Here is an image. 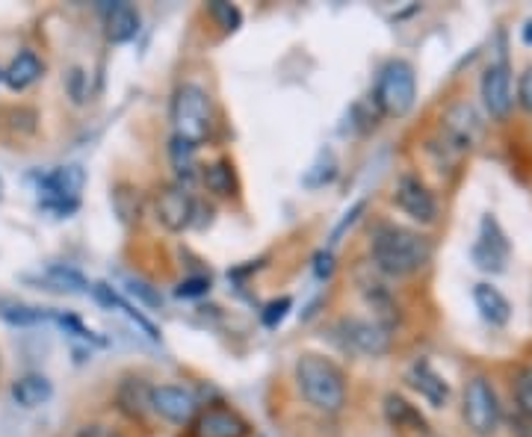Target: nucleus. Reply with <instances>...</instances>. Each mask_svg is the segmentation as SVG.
I'll list each match as a JSON object with an SVG mask.
<instances>
[{
	"label": "nucleus",
	"mask_w": 532,
	"mask_h": 437,
	"mask_svg": "<svg viewBox=\"0 0 532 437\" xmlns=\"http://www.w3.org/2000/svg\"><path fill=\"white\" fill-rule=\"evenodd\" d=\"M86 184V172L80 166H60L54 172H48L39 181L42 192V207L54 216H68L77 210L80 204V192Z\"/></svg>",
	"instance_id": "423d86ee"
},
{
	"label": "nucleus",
	"mask_w": 532,
	"mask_h": 437,
	"mask_svg": "<svg viewBox=\"0 0 532 437\" xmlns=\"http://www.w3.org/2000/svg\"><path fill=\"white\" fill-rule=\"evenodd\" d=\"M74 437H122L119 432L107 429V426H83Z\"/></svg>",
	"instance_id": "e433bc0d"
},
{
	"label": "nucleus",
	"mask_w": 532,
	"mask_h": 437,
	"mask_svg": "<svg viewBox=\"0 0 532 437\" xmlns=\"http://www.w3.org/2000/svg\"><path fill=\"white\" fill-rule=\"evenodd\" d=\"M518 104L532 113V65H527L518 77Z\"/></svg>",
	"instance_id": "72a5a7b5"
},
{
	"label": "nucleus",
	"mask_w": 532,
	"mask_h": 437,
	"mask_svg": "<svg viewBox=\"0 0 532 437\" xmlns=\"http://www.w3.org/2000/svg\"><path fill=\"white\" fill-rule=\"evenodd\" d=\"M39 281L48 290H57V293H86L89 290V281L71 266H48Z\"/></svg>",
	"instance_id": "4be33fe9"
},
{
	"label": "nucleus",
	"mask_w": 532,
	"mask_h": 437,
	"mask_svg": "<svg viewBox=\"0 0 532 437\" xmlns=\"http://www.w3.org/2000/svg\"><path fill=\"white\" fill-rule=\"evenodd\" d=\"M204 184L207 189L213 192V195H234V172H231V163H225V160H219V163H213V166H207L204 169Z\"/></svg>",
	"instance_id": "b1692460"
},
{
	"label": "nucleus",
	"mask_w": 532,
	"mask_h": 437,
	"mask_svg": "<svg viewBox=\"0 0 532 437\" xmlns=\"http://www.w3.org/2000/svg\"><path fill=\"white\" fill-rule=\"evenodd\" d=\"M521 42H524V45H532V18L521 27Z\"/></svg>",
	"instance_id": "4c0bfd02"
},
{
	"label": "nucleus",
	"mask_w": 532,
	"mask_h": 437,
	"mask_svg": "<svg viewBox=\"0 0 532 437\" xmlns=\"http://www.w3.org/2000/svg\"><path fill=\"white\" fill-rule=\"evenodd\" d=\"M54 319L66 328V331H74V337H80V340H89V343H98V346H104V340L92 331V328H86L77 316H63V313H54Z\"/></svg>",
	"instance_id": "7c9ffc66"
},
{
	"label": "nucleus",
	"mask_w": 532,
	"mask_h": 437,
	"mask_svg": "<svg viewBox=\"0 0 532 437\" xmlns=\"http://www.w3.org/2000/svg\"><path fill=\"white\" fill-rule=\"evenodd\" d=\"M172 127L178 139L199 148L213 130V101L199 83H181L172 95Z\"/></svg>",
	"instance_id": "7ed1b4c3"
},
{
	"label": "nucleus",
	"mask_w": 532,
	"mask_h": 437,
	"mask_svg": "<svg viewBox=\"0 0 532 437\" xmlns=\"http://www.w3.org/2000/svg\"><path fill=\"white\" fill-rule=\"evenodd\" d=\"M104 24H107V39L113 45H125L139 33V12L131 3H110L104 9Z\"/></svg>",
	"instance_id": "f3484780"
},
{
	"label": "nucleus",
	"mask_w": 532,
	"mask_h": 437,
	"mask_svg": "<svg viewBox=\"0 0 532 437\" xmlns=\"http://www.w3.org/2000/svg\"><path fill=\"white\" fill-rule=\"evenodd\" d=\"M169 160H172V169H175L181 178H190V175L196 172V145H190L187 139L172 136V145H169Z\"/></svg>",
	"instance_id": "393cba45"
},
{
	"label": "nucleus",
	"mask_w": 532,
	"mask_h": 437,
	"mask_svg": "<svg viewBox=\"0 0 532 437\" xmlns=\"http://www.w3.org/2000/svg\"><path fill=\"white\" fill-rule=\"evenodd\" d=\"M467 429L476 437L497 435L503 423V405L497 399L494 384L485 375H473L465 384V405H462Z\"/></svg>",
	"instance_id": "39448f33"
},
{
	"label": "nucleus",
	"mask_w": 532,
	"mask_h": 437,
	"mask_svg": "<svg viewBox=\"0 0 532 437\" xmlns=\"http://www.w3.org/2000/svg\"><path fill=\"white\" fill-rule=\"evenodd\" d=\"M210 290V278H204V275H196V278H184L181 284H178V296L181 299H199Z\"/></svg>",
	"instance_id": "473e14b6"
},
{
	"label": "nucleus",
	"mask_w": 532,
	"mask_h": 437,
	"mask_svg": "<svg viewBox=\"0 0 532 437\" xmlns=\"http://www.w3.org/2000/svg\"><path fill=\"white\" fill-rule=\"evenodd\" d=\"M128 293L136 296L139 302H145L148 308H160V305H163V296H160L148 281H142V278H131V281H128Z\"/></svg>",
	"instance_id": "c756f323"
},
{
	"label": "nucleus",
	"mask_w": 532,
	"mask_h": 437,
	"mask_svg": "<svg viewBox=\"0 0 532 437\" xmlns=\"http://www.w3.org/2000/svg\"><path fill=\"white\" fill-rule=\"evenodd\" d=\"M370 257L382 275L408 278L432 260V243L420 231L402 228L394 222H382L373 228Z\"/></svg>",
	"instance_id": "f257e3e1"
},
{
	"label": "nucleus",
	"mask_w": 532,
	"mask_h": 437,
	"mask_svg": "<svg viewBox=\"0 0 532 437\" xmlns=\"http://www.w3.org/2000/svg\"><path fill=\"white\" fill-rule=\"evenodd\" d=\"M473 305L479 316L491 325V328H503L512 319V305L509 299L494 287V284H476L473 287Z\"/></svg>",
	"instance_id": "2eb2a0df"
},
{
	"label": "nucleus",
	"mask_w": 532,
	"mask_h": 437,
	"mask_svg": "<svg viewBox=\"0 0 532 437\" xmlns=\"http://www.w3.org/2000/svg\"><path fill=\"white\" fill-rule=\"evenodd\" d=\"M376 107L388 116H408L414 101H417V74L414 65L405 60H391L382 65L379 80H376Z\"/></svg>",
	"instance_id": "20e7f679"
},
{
	"label": "nucleus",
	"mask_w": 532,
	"mask_h": 437,
	"mask_svg": "<svg viewBox=\"0 0 532 437\" xmlns=\"http://www.w3.org/2000/svg\"><path fill=\"white\" fill-rule=\"evenodd\" d=\"M0 198H3V178H0Z\"/></svg>",
	"instance_id": "58836bf2"
},
{
	"label": "nucleus",
	"mask_w": 532,
	"mask_h": 437,
	"mask_svg": "<svg viewBox=\"0 0 532 437\" xmlns=\"http://www.w3.org/2000/svg\"><path fill=\"white\" fill-rule=\"evenodd\" d=\"M397 207L417 225H432L438 219V201L432 189L426 187L417 175H402L397 181Z\"/></svg>",
	"instance_id": "f8f14e48"
},
{
	"label": "nucleus",
	"mask_w": 532,
	"mask_h": 437,
	"mask_svg": "<svg viewBox=\"0 0 532 437\" xmlns=\"http://www.w3.org/2000/svg\"><path fill=\"white\" fill-rule=\"evenodd\" d=\"M293 373H296V387L302 399L311 408L323 414H337L346 405V375L332 358L317 355V352H302Z\"/></svg>",
	"instance_id": "f03ea898"
},
{
	"label": "nucleus",
	"mask_w": 532,
	"mask_h": 437,
	"mask_svg": "<svg viewBox=\"0 0 532 437\" xmlns=\"http://www.w3.org/2000/svg\"><path fill=\"white\" fill-rule=\"evenodd\" d=\"M196 210H199L196 198L187 192V187H181V184H166V187H160L157 198H154L157 222H160L166 231H172V234L187 231V228L196 222Z\"/></svg>",
	"instance_id": "1a4fd4ad"
},
{
	"label": "nucleus",
	"mask_w": 532,
	"mask_h": 437,
	"mask_svg": "<svg viewBox=\"0 0 532 437\" xmlns=\"http://www.w3.org/2000/svg\"><path fill=\"white\" fill-rule=\"evenodd\" d=\"M252 426L231 408H201L193 420V437H249Z\"/></svg>",
	"instance_id": "ddd939ff"
},
{
	"label": "nucleus",
	"mask_w": 532,
	"mask_h": 437,
	"mask_svg": "<svg viewBox=\"0 0 532 437\" xmlns=\"http://www.w3.org/2000/svg\"><path fill=\"white\" fill-rule=\"evenodd\" d=\"M293 308V299H275V302H269L264 308V313H261V319H264L266 328H278L281 322H284V316H287V311Z\"/></svg>",
	"instance_id": "2f4dec72"
},
{
	"label": "nucleus",
	"mask_w": 532,
	"mask_h": 437,
	"mask_svg": "<svg viewBox=\"0 0 532 437\" xmlns=\"http://www.w3.org/2000/svg\"><path fill=\"white\" fill-rule=\"evenodd\" d=\"M470 257L476 263V269L488 272V275H500L506 272V260H509V237L506 231L500 228V222L488 213L482 216V225H479V237L470 249Z\"/></svg>",
	"instance_id": "6e6552de"
},
{
	"label": "nucleus",
	"mask_w": 532,
	"mask_h": 437,
	"mask_svg": "<svg viewBox=\"0 0 532 437\" xmlns=\"http://www.w3.org/2000/svg\"><path fill=\"white\" fill-rule=\"evenodd\" d=\"M408 384L432 405V408H447L450 402V384L438 373L429 361H414L408 370Z\"/></svg>",
	"instance_id": "4468645a"
},
{
	"label": "nucleus",
	"mask_w": 532,
	"mask_h": 437,
	"mask_svg": "<svg viewBox=\"0 0 532 437\" xmlns=\"http://www.w3.org/2000/svg\"><path fill=\"white\" fill-rule=\"evenodd\" d=\"M515 393H518V405H521V411H524V414L532 420V375L530 373H524L521 378H518Z\"/></svg>",
	"instance_id": "f704fd0d"
},
{
	"label": "nucleus",
	"mask_w": 532,
	"mask_h": 437,
	"mask_svg": "<svg viewBox=\"0 0 532 437\" xmlns=\"http://www.w3.org/2000/svg\"><path fill=\"white\" fill-rule=\"evenodd\" d=\"M314 275L320 278V281H329L334 275V254L332 249H323L317 251V257H314Z\"/></svg>",
	"instance_id": "c9c22d12"
},
{
	"label": "nucleus",
	"mask_w": 532,
	"mask_h": 437,
	"mask_svg": "<svg viewBox=\"0 0 532 437\" xmlns=\"http://www.w3.org/2000/svg\"><path fill=\"white\" fill-rule=\"evenodd\" d=\"M385 417H388V423H391L394 429L426 435V420H423V414H420L408 399H402L399 393H388V396H385Z\"/></svg>",
	"instance_id": "412c9836"
},
{
	"label": "nucleus",
	"mask_w": 532,
	"mask_h": 437,
	"mask_svg": "<svg viewBox=\"0 0 532 437\" xmlns=\"http://www.w3.org/2000/svg\"><path fill=\"white\" fill-rule=\"evenodd\" d=\"M334 178H337V160H334L332 151H323L320 154V160L308 169V175L302 178V184L308 189H320L326 187V184H332Z\"/></svg>",
	"instance_id": "a878e982"
},
{
	"label": "nucleus",
	"mask_w": 532,
	"mask_h": 437,
	"mask_svg": "<svg viewBox=\"0 0 532 437\" xmlns=\"http://www.w3.org/2000/svg\"><path fill=\"white\" fill-rule=\"evenodd\" d=\"M151 411L160 414L172 426H193L199 414V402L181 384H160L151 390Z\"/></svg>",
	"instance_id": "9b49d317"
},
{
	"label": "nucleus",
	"mask_w": 532,
	"mask_h": 437,
	"mask_svg": "<svg viewBox=\"0 0 532 437\" xmlns=\"http://www.w3.org/2000/svg\"><path fill=\"white\" fill-rule=\"evenodd\" d=\"M89 290H92V296H95V299H98V302H101L104 308H116V311L125 313V316L131 319L133 325H136V328H139V331H142V334H145L148 340H154V343L160 340V331L154 328V322H151V319H145V316L136 311V308H133L128 299H122V296H119V293H116L113 287H107V284H92Z\"/></svg>",
	"instance_id": "6ab92c4d"
},
{
	"label": "nucleus",
	"mask_w": 532,
	"mask_h": 437,
	"mask_svg": "<svg viewBox=\"0 0 532 437\" xmlns=\"http://www.w3.org/2000/svg\"><path fill=\"white\" fill-rule=\"evenodd\" d=\"M210 15L222 24V30H225V33H234V30L243 24L240 9H237V6H231V3H222V0L210 3Z\"/></svg>",
	"instance_id": "cd10ccee"
},
{
	"label": "nucleus",
	"mask_w": 532,
	"mask_h": 437,
	"mask_svg": "<svg viewBox=\"0 0 532 437\" xmlns=\"http://www.w3.org/2000/svg\"><path fill=\"white\" fill-rule=\"evenodd\" d=\"M151 384L145 378H125L116 390V405L122 414H128L131 420H145V414L151 411Z\"/></svg>",
	"instance_id": "dca6fc26"
},
{
	"label": "nucleus",
	"mask_w": 532,
	"mask_h": 437,
	"mask_svg": "<svg viewBox=\"0 0 532 437\" xmlns=\"http://www.w3.org/2000/svg\"><path fill=\"white\" fill-rule=\"evenodd\" d=\"M51 396H54V384H51L48 375L42 373L21 375V378L12 384V399H15V405H21V408H39V405H45Z\"/></svg>",
	"instance_id": "aec40b11"
},
{
	"label": "nucleus",
	"mask_w": 532,
	"mask_h": 437,
	"mask_svg": "<svg viewBox=\"0 0 532 437\" xmlns=\"http://www.w3.org/2000/svg\"><path fill=\"white\" fill-rule=\"evenodd\" d=\"M0 316L9 322V325H39L48 319V313L39 311V308H27V305H3Z\"/></svg>",
	"instance_id": "bb28decb"
},
{
	"label": "nucleus",
	"mask_w": 532,
	"mask_h": 437,
	"mask_svg": "<svg viewBox=\"0 0 532 437\" xmlns=\"http://www.w3.org/2000/svg\"><path fill=\"white\" fill-rule=\"evenodd\" d=\"M337 334L346 349L367 355V358H382L391 352V328L379 325L376 319H358L346 316L337 322Z\"/></svg>",
	"instance_id": "0eeeda50"
},
{
	"label": "nucleus",
	"mask_w": 532,
	"mask_h": 437,
	"mask_svg": "<svg viewBox=\"0 0 532 437\" xmlns=\"http://www.w3.org/2000/svg\"><path fill=\"white\" fill-rule=\"evenodd\" d=\"M530 375H532V367H530Z\"/></svg>",
	"instance_id": "ea45409f"
},
{
	"label": "nucleus",
	"mask_w": 532,
	"mask_h": 437,
	"mask_svg": "<svg viewBox=\"0 0 532 437\" xmlns=\"http://www.w3.org/2000/svg\"><path fill=\"white\" fill-rule=\"evenodd\" d=\"M364 210H367V201L361 198V201H355V204H352V207H349V210L343 213V219H340V222L334 225L332 237H329V246H337V243H340V240L346 237V231H349V228H352V225H355V222L361 219V213H364Z\"/></svg>",
	"instance_id": "c85d7f7f"
},
{
	"label": "nucleus",
	"mask_w": 532,
	"mask_h": 437,
	"mask_svg": "<svg viewBox=\"0 0 532 437\" xmlns=\"http://www.w3.org/2000/svg\"><path fill=\"white\" fill-rule=\"evenodd\" d=\"M479 95H482V104L488 110L491 119H506L512 104H515V92H512V68L506 54H500L497 63H491L482 74V83H479Z\"/></svg>",
	"instance_id": "9d476101"
},
{
	"label": "nucleus",
	"mask_w": 532,
	"mask_h": 437,
	"mask_svg": "<svg viewBox=\"0 0 532 437\" xmlns=\"http://www.w3.org/2000/svg\"><path fill=\"white\" fill-rule=\"evenodd\" d=\"M45 74V65L42 60L33 54V51H21L12 63L3 68V83L9 86V89H15V92H24V89H30L39 77Z\"/></svg>",
	"instance_id": "a211bd4d"
},
{
	"label": "nucleus",
	"mask_w": 532,
	"mask_h": 437,
	"mask_svg": "<svg viewBox=\"0 0 532 437\" xmlns=\"http://www.w3.org/2000/svg\"><path fill=\"white\" fill-rule=\"evenodd\" d=\"M113 210L119 213V219L125 225L139 222V213H142V198H139V189H133L131 184H119L113 189Z\"/></svg>",
	"instance_id": "5701e85b"
}]
</instances>
